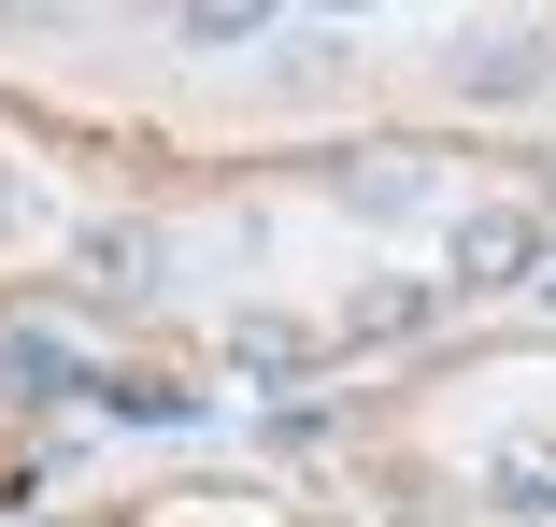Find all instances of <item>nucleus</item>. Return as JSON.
<instances>
[{"mask_svg":"<svg viewBox=\"0 0 556 527\" xmlns=\"http://www.w3.org/2000/svg\"><path fill=\"white\" fill-rule=\"evenodd\" d=\"M457 285H542V215H514V200L457 215Z\"/></svg>","mask_w":556,"mask_h":527,"instance_id":"nucleus-1","label":"nucleus"},{"mask_svg":"<svg viewBox=\"0 0 556 527\" xmlns=\"http://www.w3.org/2000/svg\"><path fill=\"white\" fill-rule=\"evenodd\" d=\"M343 200H371V215H414L428 185H414V157H371V171H343Z\"/></svg>","mask_w":556,"mask_h":527,"instance_id":"nucleus-5","label":"nucleus"},{"mask_svg":"<svg viewBox=\"0 0 556 527\" xmlns=\"http://www.w3.org/2000/svg\"><path fill=\"white\" fill-rule=\"evenodd\" d=\"M485 499H500V513H556V457H542V442H514V457L485 471Z\"/></svg>","mask_w":556,"mask_h":527,"instance_id":"nucleus-4","label":"nucleus"},{"mask_svg":"<svg viewBox=\"0 0 556 527\" xmlns=\"http://www.w3.org/2000/svg\"><path fill=\"white\" fill-rule=\"evenodd\" d=\"M314 15H343V0H314Z\"/></svg>","mask_w":556,"mask_h":527,"instance_id":"nucleus-9","label":"nucleus"},{"mask_svg":"<svg viewBox=\"0 0 556 527\" xmlns=\"http://www.w3.org/2000/svg\"><path fill=\"white\" fill-rule=\"evenodd\" d=\"M528 299H542V313H556V257H542V285H528Z\"/></svg>","mask_w":556,"mask_h":527,"instance_id":"nucleus-8","label":"nucleus"},{"mask_svg":"<svg viewBox=\"0 0 556 527\" xmlns=\"http://www.w3.org/2000/svg\"><path fill=\"white\" fill-rule=\"evenodd\" d=\"M186 29H200V43H243V29H257V0H186Z\"/></svg>","mask_w":556,"mask_h":527,"instance_id":"nucleus-7","label":"nucleus"},{"mask_svg":"<svg viewBox=\"0 0 556 527\" xmlns=\"http://www.w3.org/2000/svg\"><path fill=\"white\" fill-rule=\"evenodd\" d=\"M528 86H542V43H528V29L457 43V100H528Z\"/></svg>","mask_w":556,"mask_h":527,"instance_id":"nucleus-2","label":"nucleus"},{"mask_svg":"<svg viewBox=\"0 0 556 527\" xmlns=\"http://www.w3.org/2000/svg\"><path fill=\"white\" fill-rule=\"evenodd\" d=\"M229 343H243V371H300V329H286V313H243Z\"/></svg>","mask_w":556,"mask_h":527,"instance_id":"nucleus-6","label":"nucleus"},{"mask_svg":"<svg viewBox=\"0 0 556 527\" xmlns=\"http://www.w3.org/2000/svg\"><path fill=\"white\" fill-rule=\"evenodd\" d=\"M86 285L100 299H143L157 285V229H86Z\"/></svg>","mask_w":556,"mask_h":527,"instance_id":"nucleus-3","label":"nucleus"}]
</instances>
